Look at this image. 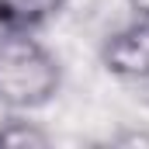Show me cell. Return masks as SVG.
<instances>
[{"label":"cell","instance_id":"3957f363","mask_svg":"<svg viewBox=\"0 0 149 149\" xmlns=\"http://www.w3.org/2000/svg\"><path fill=\"white\" fill-rule=\"evenodd\" d=\"M63 7L66 0H0V28L3 31H38Z\"/></svg>","mask_w":149,"mask_h":149},{"label":"cell","instance_id":"8992f818","mask_svg":"<svg viewBox=\"0 0 149 149\" xmlns=\"http://www.w3.org/2000/svg\"><path fill=\"white\" fill-rule=\"evenodd\" d=\"M125 7L132 10V17H139V21H149V0H125Z\"/></svg>","mask_w":149,"mask_h":149},{"label":"cell","instance_id":"5b68a950","mask_svg":"<svg viewBox=\"0 0 149 149\" xmlns=\"http://www.w3.org/2000/svg\"><path fill=\"white\" fill-rule=\"evenodd\" d=\"M111 142L114 146H149V132H121Z\"/></svg>","mask_w":149,"mask_h":149},{"label":"cell","instance_id":"7a4b0ae2","mask_svg":"<svg viewBox=\"0 0 149 149\" xmlns=\"http://www.w3.org/2000/svg\"><path fill=\"white\" fill-rule=\"evenodd\" d=\"M101 66L118 80L146 83L149 80V21L132 17L125 28H118L101 45Z\"/></svg>","mask_w":149,"mask_h":149},{"label":"cell","instance_id":"277c9868","mask_svg":"<svg viewBox=\"0 0 149 149\" xmlns=\"http://www.w3.org/2000/svg\"><path fill=\"white\" fill-rule=\"evenodd\" d=\"M49 132L38 125V121H28L21 114H10L0 121V146H17V149H42L49 146Z\"/></svg>","mask_w":149,"mask_h":149},{"label":"cell","instance_id":"6da1fadb","mask_svg":"<svg viewBox=\"0 0 149 149\" xmlns=\"http://www.w3.org/2000/svg\"><path fill=\"white\" fill-rule=\"evenodd\" d=\"M63 87L59 59L35 38V31L0 28V104L10 111H38Z\"/></svg>","mask_w":149,"mask_h":149}]
</instances>
